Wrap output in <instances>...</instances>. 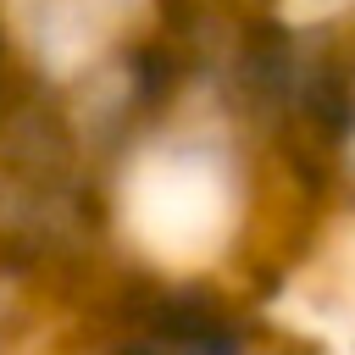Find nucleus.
<instances>
[{
  "label": "nucleus",
  "mask_w": 355,
  "mask_h": 355,
  "mask_svg": "<svg viewBox=\"0 0 355 355\" xmlns=\"http://www.w3.org/2000/svg\"><path fill=\"white\" fill-rule=\"evenodd\" d=\"M0 355H78L72 311H55L0 277Z\"/></svg>",
  "instance_id": "nucleus-1"
}]
</instances>
